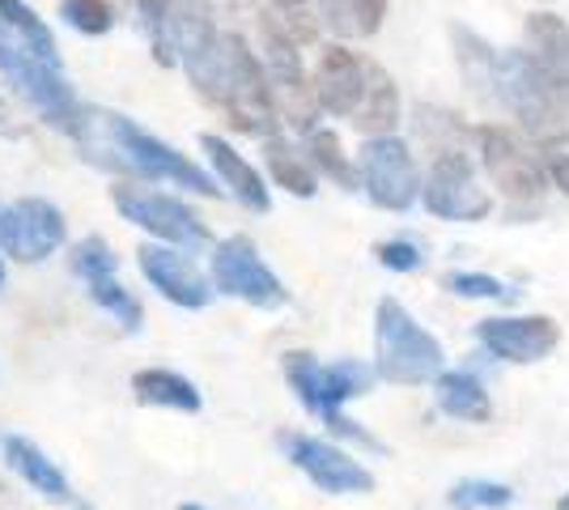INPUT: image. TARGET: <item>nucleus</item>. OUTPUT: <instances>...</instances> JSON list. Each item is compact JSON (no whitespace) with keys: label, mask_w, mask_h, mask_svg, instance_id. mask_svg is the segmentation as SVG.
<instances>
[{"label":"nucleus","mask_w":569,"mask_h":510,"mask_svg":"<svg viewBox=\"0 0 569 510\" xmlns=\"http://www.w3.org/2000/svg\"><path fill=\"white\" fill-rule=\"evenodd\" d=\"M153 43L167 64H183L196 94L213 102L238 132L272 137V128L281 123V107L268 69L242 34L217 30L204 0H170L167 18L153 26Z\"/></svg>","instance_id":"1"},{"label":"nucleus","mask_w":569,"mask_h":510,"mask_svg":"<svg viewBox=\"0 0 569 510\" xmlns=\"http://www.w3.org/2000/svg\"><path fill=\"white\" fill-rule=\"evenodd\" d=\"M72 137H77V149L102 170H116L128 179H149V183H179V188H191L200 196L221 192L217 174H204L191 158L174 153L167 141L149 137L144 128H137L119 111L81 107V116L72 123Z\"/></svg>","instance_id":"2"},{"label":"nucleus","mask_w":569,"mask_h":510,"mask_svg":"<svg viewBox=\"0 0 569 510\" xmlns=\"http://www.w3.org/2000/svg\"><path fill=\"white\" fill-rule=\"evenodd\" d=\"M310 86L328 116L349 120L366 137H391L400 123V90L391 73L340 43L323 48Z\"/></svg>","instance_id":"3"},{"label":"nucleus","mask_w":569,"mask_h":510,"mask_svg":"<svg viewBox=\"0 0 569 510\" xmlns=\"http://www.w3.org/2000/svg\"><path fill=\"white\" fill-rule=\"evenodd\" d=\"M442 344L433 332H426L417 319L408 316V307L396 298H382L375 311V370L387 383L400 388H421L429 379L442 374Z\"/></svg>","instance_id":"4"},{"label":"nucleus","mask_w":569,"mask_h":510,"mask_svg":"<svg viewBox=\"0 0 569 510\" xmlns=\"http://www.w3.org/2000/svg\"><path fill=\"white\" fill-rule=\"evenodd\" d=\"M284 379L289 388L298 391V400L307 404L315 417H323L340 438H357L366 447H375V438L366 430H357L349 417H340V404L353 400V396H366L370 391V370L361 362H319L310 353H284Z\"/></svg>","instance_id":"5"},{"label":"nucleus","mask_w":569,"mask_h":510,"mask_svg":"<svg viewBox=\"0 0 569 510\" xmlns=\"http://www.w3.org/2000/svg\"><path fill=\"white\" fill-rule=\"evenodd\" d=\"M0 73H4V81H9L43 120L72 132V123L81 116V102L72 98V86L60 77L56 64L39 60V56L30 48H22V43L0 39Z\"/></svg>","instance_id":"6"},{"label":"nucleus","mask_w":569,"mask_h":510,"mask_svg":"<svg viewBox=\"0 0 569 510\" xmlns=\"http://www.w3.org/2000/svg\"><path fill=\"white\" fill-rule=\"evenodd\" d=\"M213 286L221 293H230L238 302H251L260 311H281L289 302V290L281 286V277L263 264L260 247L251 243L247 234H230L213 247Z\"/></svg>","instance_id":"7"},{"label":"nucleus","mask_w":569,"mask_h":510,"mask_svg":"<svg viewBox=\"0 0 569 510\" xmlns=\"http://www.w3.org/2000/svg\"><path fill=\"white\" fill-rule=\"evenodd\" d=\"M421 196H426L429 213L447 221H485L493 213V196L476 183V170L463 158V149H438L433 153Z\"/></svg>","instance_id":"8"},{"label":"nucleus","mask_w":569,"mask_h":510,"mask_svg":"<svg viewBox=\"0 0 569 510\" xmlns=\"http://www.w3.org/2000/svg\"><path fill=\"white\" fill-rule=\"evenodd\" d=\"M361 188L366 196L379 204V209H391V213H403L417 196H421V174H417V162H412V149L403 146L400 137H370L361 146Z\"/></svg>","instance_id":"9"},{"label":"nucleus","mask_w":569,"mask_h":510,"mask_svg":"<svg viewBox=\"0 0 569 510\" xmlns=\"http://www.w3.org/2000/svg\"><path fill=\"white\" fill-rule=\"evenodd\" d=\"M111 200L123 213V221L141 226L149 234L167 239V243L183 247V251H196V247L209 243V226L200 221V213H191L183 200H174L167 192H149V188H111Z\"/></svg>","instance_id":"10"},{"label":"nucleus","mask_w":569,"mask_h":510,"mask_svg":"<svg viewBox=\"0 0 569 510\" xmlns=\"http://www.w3.org/2000/svg\"><path fill=\"white\" fill-rule=\"evenodd\" d=\"M64 239H69V221L51 200L26 196L18 204H0V251H9L13 260L39 264L51 251H60Z\"/></svg>","instance_id":"11"},{"label":"nucleus","mask_w":569,"mask_h":510,"mask_svg":"<svg viewBox=\"0 0 569 510\" xmlns=\"http://www.w3.org/2000/svg\"><path fill=\"white\" fill-rule=\"evenodd\" d=\"M476 141H480V162L506 200H536L548 188V167L510 128L485 123V128H476Z\"/></svg>","instance_id":"12"},{"label":"nucleus","mask_w":569,"mask_h":510,"mask_svg":"<svg viewBox=\"0 0 569 510\" xmlns=\"http://www.w3.org/2000/svg\"><path fill=\"white\" fill-rule=\"evenodd\" d=\"M72 268H77V277L90 286V298H94L98 307L107 311V316H116V323H123L128 332H137L141 328V302L128 293V286L119 281L116 272V251L107 247V239H86V243H77L72 251Z\"/></svg>","instance_id":"13"},{"label":"nucleus","mask_w":569,"mask_h":510,"mask_svg":"<svg viewBox=\"0 0 569 510\" xmlns=\"http://www.w3.org/2000/svg\"><path fill=\"white\" fill-rule=\"evenodd\" d=\"M284 451L323 493H370L375 489L370 468H361L353 456H345L340 447L323 442V438L289 434L284 438Z\"/></svg>","instance_id":"14"},{"label":"nucleus","mask_w":569,"mask_h":510,"mask_svg":"<svg viewBox=\"0 0 569 510\" xmlns=\"http://www.w3.org/2000/svg\"><path fill=\"white\" fill-rule=\"evenodd\" d=\"M476 337L501 362L527 366L548 358L561 344V328L548 316H501V319H485L476 328Z\"/></svg>","instance_id":"15"},{"label":"nucleus","mask_w":569,"mask_h":510,"mask_svg":"<svg viewBox=\"0 0 569 510\" xmlns=\"http://www.w3.org/2000/svg\"><path fill=\"white\" fill-rule=\"evenodd\" d=\"M141 272L144 281L153 286V290L162 293L167 302L174 307H188V311H200V307H209V281L200 277V268L191 264L183 251H174V247H149L144 243L141 251Z\"/></svg>","instance_id":"16"},{"label":"nucleus","mask_w":569,"mask_h":510,"mask_svg":"<svg viewBox=\"0 0 569 510\" xmlns=\"http://www.w3.org/2000/svg\"><path fill=\"white\" fill-rule=\"evenodd\" d=\"M200 149H204L209 162H213L217 183L234 196L238 204H247L251 213H268V209H272V196H268V188H263L260 170L251 167L230 141H221L217 132H204V137H200Z\"/></svg>","instance_id":"17"},{"label":"nucleus","mask_w":569,"mask_h":510,"mask_svg":"<svg viewBox=\"0 0 569 510\" xmlns=\"http://www.w3.org/2000/svg\"><path fill=\"white\" fill-rule=\"evenodd\" d=\"M0 451H4L9 468H13L34 493H43L48 502H60V507H77V498H72V489H69V477H64V472L48 460V451H39L30 438L4 434L0 438Z\"/></svg>","instance_id":"18"},{"label":"nucleus","mask_w":569,"mask_h":510,"mask_svg":"<svg viewBox=\"0 0 569 510\" xmlns=\"http://www.w3.org/2000/svg\"><path fill=\"white\" fill-rule=\"evenodd\" d=\"M433 396H438V409L455 417V421H489L493 417L489 391L468 370H442L433 379Z\"/></svg>","instance_id":"19"},{"label":"nucleus","mask_w":569,"mask_h":510,"mask_svg":"<svg viewBox=\"0 0 569 510\" xmlns=\"http://www.w3.org/2000/svg\"><path fill=\"white\" fill-rule=\"evenodd\" d=\"M132 391L141 404H153V409H174V413H200V391L191 379L174 374V370H137L132 374Z\"/></svg>","instance_id":"20"},{"label":"nucleus","mask_w":569,"mask_h":510,"mask_svg":"<svg viewBox=\"0 0 569 510\" xmlns=\"http://www.w3.org/2000/svg\"><path fill=\"white\" fill-rule=\"evenodd\" d=\"M319 22L340 39H370L387 18V0H315Z\"/></svg>","instance_id":"21"},{"label":"nucleus","mask_w":569,"mask_h":510,"mask_svg":"<svg viewBox=\"0 0 569 510\" xmlns=\"http://www.w3.org/2000/svg\"><path fill=\"white\" fill-rule=\"evenodd\" d=\"M522 30H527V48H531V56H536L557 81H566L569 86V30H566V22H561L557 13H531Z\"/></svg>","instance_id":"22"},{"label":"nucleus","mask_w":569,"mask_h":510,"mask_svg":"<svg viewBox=\"0 0 569 510\" xmlns=\"http://www.w3.org/2000/svg\"><path fill=\"white\" fill-rule=\"evenodd\" d=\"M0 22L9 26V30L22 39V48H30L39 60L60 64V56H56V34H51L48 22H43L26 0H0Z\"/></svg>","instance_id":"23"},{"label":"nucleus","mask_w":569,"mask_h":510,"mask_svg":"<svg viewBox=\"0 0 569 510\" xmlns=\"http://www.w3.org/2000/svg\"><path fill=\"white\" fill-rule=\"evenodd\" d=\"M307 153H310V167H319V174H328L332 183L340 188H361V170L349 162V153L340 149V137L328 132V128H310L307 132Z\"/></svg>","instance_id":"24"},{"label":"nucleus","mask_w":569,"mask_h":510,"mask_svg":"<svg viewBox=\"0 0 569 510\" xmlns=\"http://www.w3.org/2000/svg\"><path fill=\"white\" fill-rule=\"evenodd\" d=\"M263 158H268V170H272V179L281 183L289 196H302V200H310V196L319 192V179H315V170L293 153V149L284 146L281 137H268V146H263Z\"/></svg>","instance_id":"25"},{"label":"nucleus","mask_w":569,"mask_h":510,"mask_svg":"<svg viewBox=\"0 0 569 510\" xmlns=\"http://www.w3.org/2000/svg\"><path fill=\"white\" fill-rule=\"evenodd\" d=\"M272 18L293 43H315L319 39V9L315 0H272Z\"/></svg>","instance_id":"26"},{"label":"nucleus","mask_w":569,"mask_h":510,"mask_svg":"<svg viewBox=\"0 0 569 510\" xmlns=\"http://www.w3.org/2000/svg\"><path fill=\"white\" fill-rule=\"evenodd\" d=\"M515 502V489L498 486V481H459L451 489L455 510H501Z\"/></svg>","instance_id":"27"},{"label":"nucleus","mask_w":569,"mask_h":510,"mask_svg":"<svg viewBox=\"0 0 569 510\" xmlns=\"http://www.w3.org/2000/svg\"><path fill=\"white\" fill-rule=\"evenodd\" d=\"M60 18L81 34H107L116 26V9H111V0H64Z\"/></svg>","instance_id":"28"},{"label":"nucleus","mask_w":569,"mask_h":510,"mask_svg":"<svg viewBox=\"0 0 569 510\" xmlns=\"http://www.w3.org/2000/svg\"><path fill=\"white\" fill-rule=\"evenodd\" d=\"M442 286L459 293V298H493V302H510L515 298V290L506 281H498V277H489V272H447Z\"/></svg>","instance_id":"29"},{"label":"nucleus","mask_w":569,"mask_h":510,"mask_svg":"<svg viewBox=\"0 0 569 510\" xmlns=\"http://www.w3.org/2000/svg\"><path fill=\"white\" fill-rule=\"evenodd\" d=\"M375 256H379V264L391 268V272H417V268H421V251H417L412 243H403V239L379 243L375 247Z\"/></svg>","instance_id":"30"},{"label":"nucleus","mask_w":569,"mask_h":510,"mask_svg":"<svg viewBox=\"0 0 569 510\" xmlns=\"http://www.w3.org/2000/svg\"><path fill=\"white\" fill-rule=\"evenodd\" d=\"M545 167H548V179H552V188H561V192L569 196V153H552Z\"/></svg>","instance_id":"31"},{"label":"nucleus","mask_w":569,"mask_h":510,"mask_svg":"<svg viewBox=\"0 0 569 510\" xmlns=\"http://www.w3.org/2000/svg\"><path fill=\"white\" fill-rule=\"evenodd\" d=\"M141 4V13H144V22L149 26H158L162 18H167V9H170V0H137Z\"/></svg>","instance_id":"32"},{"label":"nucleus","mask_w":569,"mask_h":510,"mask_svg":"<svg viewBox=\"0 0 569 510\" xmlns=\"http://www.w3.org/2000/svg\"><path fill=\"white\" fill-rule=\"evenodd\" d=\"M0 132H9V102L0 98Z\"/></svg>","instance_id":"33"},{"label":"nucleus","mask_w":569,"mask_h":510,"mask_svg":"<svg viewBox=\"0 0 569 510\" xmlns=\"http://www.w3.org/2000/svg\"><path fill=\"white\" fill-rule=\"evenodd\" d=\"M557 510H569V493L561 498V502H557Z\"/></svg>","instance_id":"34"},{"label":"nucleus","mask_w":569,"mask_h":510,"mask_svg":"<svg viewBox=\"0 0 569 510\" xmlns=\"http://www.w3.org/2000/svg\"><path fill=\"white\" fill-rule=\"evenodd\" d=\"M179 510H204V507H196V502H183V507H179Z\"/></svg>","instance_id":"35"},{"label":"nucleus","mask_w":569,"mask_h":510,"mask_svg":"<svg viewBox=\"0 0 569 510\" xmlns=\"http://www.w3.org/2000/svg\"><path fill=\"white\" fill-rule=\"evenodd\" d=\"M0 286H4V264H0Z\"/></svg>","instance_id":"36"},{"label":"nucleus","mask_w":569,"mask_h":510,"mask_svg":"<svg viewBox=\"0 0 569 510\" xmlns=\"http://www.w3.org/2000/svg\"><path fill=\"white\" fill-rule=\"evenodd\" d=\"M0 493H4V481H0Z\"/></svg>","instance_id":"37"}]
</instances>
